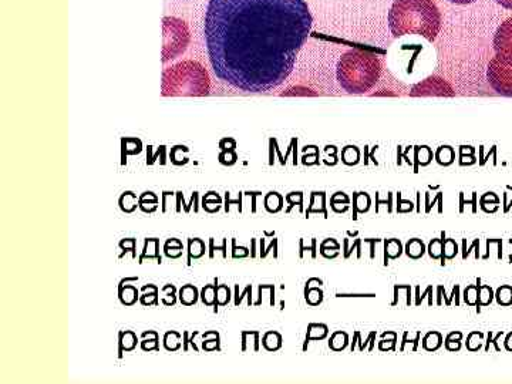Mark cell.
<instances>
[{
  "mask_svg": "<svg viewBox=\"0 0 512 384\" xmlns=\"http://www.w3.org/2000/svg\"><path fill=\"white\" fill-rule=\"evenodd\" d=\"M215 251H222V256L227 258V238H224L221 247H215L214 238H210V258L214 259Z\"/></svg>",
  "mask_w": 512,
  "mask_h": 384,
  "instance_id": "5bb4252c",
  "label": "cell"
},
{
  "mask_svg": "<svg viewBox=\"0 0 512 384\" xmlns=\"http://www.w3.org/2000/svg\"><path fill=\"white\" fill-rule=\"evenodd\" d=\"M249 197H252V212H256V195H261V192H247Z\"/></svg>",
  "mask_w": 512,
  "mask_h": 384,
  "instance_id": "ffe728a7",
  "label": "cell"
},
{
  "mask_svg": "<svg viewBox=\"0 0 512 384\" xmlns=\"http://www.w3.org/2000/svg\"><path fill=\"white\" fill-rule=\"evenodd\" d=\"M184 350L185 352H187L188 350V343H191L192 346H194V349H195V352H198V349L197 346L194 345V339L192 340H188V332H184Z\"/></svg>",
  "mask_w": 512,
  "mask_h": 384,
  "instance_id": "ac0fdd59",
  "label": "cell"
},
{
  "mask_svg": "<svg viewBox=\"0 0 512 384\" xmlns=\"http://www.w3.org/2000/svg\"><path fill=\"white\" fill-rule=\"evenodd\" d=\"M164 251H165V255H167L168 258H170L171 254H173V251L183 252V242H181V244H178L177 247H171V248H170V245L165 244Z\"/></svg>",
  "mask_w": 512,
  "mask_h": 384,
  "instance_id": "e0dca14e",
  "label": "cell"
},
{
  "mask_svg": "<svg viewBox=\"0 0 512 384\" xmlns=\"http://www.w3.org/2000/svg\"><path fill=\"white\" fill-rule=\"evenodd\" d=\"M237 204L239 208V212L242 211V198L241 195H239V200L232 201L231 200V194L229 192H225V211L229 212V205Z\"/></svg>",
  "mask_w": 512,
  "mask_h": 384,
  "instance_id": "9a60e30c",
  "label": "cell"
},
{
  "mask_svg": "<svg viewBox=\"0 0 512 384\" xmlns=\"http://www.w3.org/2000/svg\"><path fill=\"white\" fill-rule=\"evenodd\" d=\"M497 301L500 305H511L512 303V288L510 286H503V288L498 289L497 292Z\"/></svg>",
  "mask_w": 512,
  "mask_h": 384,
  "instance_id": "4fadbf2b",
  "label": "cell"
},
{
  "mask_svg": "<svg viewBox=\"0 0 512 384\" xmlns=\"http://www.w3.org/2000/svg\"><path fill=\"white\" fill-rule=\"evenodd\" d=\"M197 201H198V192H194V194H192L190 204L185 205L184 211L187 212V214H188V212H190V210H191V205H194V202H197Z\"/></svg>",
  "mask_w": 512,
  "mask_h": 384,
  "instance_id": "d6986e66",
  "label": "cell"
},
{
  "mask_svg": "<svg viewBox=\"0 0 512 384\" xmlns=\"http://www.w3.org/2000/svg\"><path fill=\"white\" fill-rule=\"evenodd\" d=\"M410 96H448L453 97L454 92L450 84L444 82L440 77H429L423 83L417 84L410 92Z\"/></svg>",
  "mask_w": 512,
  "mask_h": 384,
  "instance_id": "52a82bcc",
  "label": "cell"
},
{
  "mask_svg": "<svg viewBox=\"0 0 512 384\" xmlns=\"http://www.w3.org/2000/svg\"><path fill=\"white\" fill-rule=\"evenodd\" d=\"M450 2L456 3V5H470V3H474L476 0H450Z\"/></svg>",
  "mask_w": 512,
  "mask_h": 384,
  "instance_id": "d4e9b609",
  "label": "cell"
},
{
  "mask_svg": "<svg viewBox=\"0 0 512 384\" xmlns=\"http://www.w3.org/2000/svg\"><path fill=\"white\" fill-rule=\"evenodd\" d=\"M210 76L200 63H178L163 73V96H207Z\"/></svg>",
  "mask_w": 512,
  "mask_h": 384,
  "instance_id": "277c9868",
  "label": "cell"
},
{
  "mask_svg": "<svg viewBox=\"0 0 512 384\" xmlns=\"http://www.w3.org/2000/svg\"><path fill=\"white\" fill-rule=\"evenodd\" d=\"M183 192H177V212H181V201H183Z\"/></svg>",
  "mask_w": 512,
  "mask_h": 384,
  "instance_id": "484cf974",
  "label": "cell"
},
{
  "mask_svg": "<svg viewBox=\"0 0 512 384\" xmlns=\"http://www.w3.org/2000/svg\"><path fill=\"white\" fill-rule=\"evenodd\" d=\"M301 251H299V256H303V252L305 251H312V258H316V239L313 238L312 239V245L311 247H305V245H303V239H301Z\"/></svg>",
  "mask_w": 512,
  "mask_h": 384,
  "instance_id": "2e32d148",
  "label": "cell"
},
{
  "mask_svg": "<svg viewBox=\"0 0 512 384\" xmlns=\"http://www.w3.org/2000/svg\"><path fill=\"white\" fill-rule=\"evenodd\" d=\"M497 2L500 3L503 8L512 10V0H497Z\"/></svg>",
  "mask_w": 512,
  "mask_h": 384,
  "instance_id": "cb8c5ba5",
  "label": "cell"
},
{
  "mask_svg": "<svg viewBox=\"0 0 512 384\" xmlns=\"http://www.w3.org/2000/svg\"><path fill=\"white\" fill-rule=\"evenodd\" d=\"M180 302L192 306L198 302V289L194 285H185L180 289Z\"/></svg>",
  "mask_w": 512,
  "mask_h": 384,
  "instance_id": "9c48e42d",
  "label": "cell"
},
{
  "mask_svg": "<svg viewBox=\"0 0 512 384\" xmlns=\"http://www.w3.org/2000/svg\"><path fill=\"white\" fill-rule=\"evenodd\" d=\"M252 288L251 286H247V289H245V292L242 293V296H238L237 299H235V305L239 306V303L242 302V299H244V296L247 295L248 292H251Z\"/></svg>",
  "mask_w": 512,
  "mask_h": 384,
  "instance_id": "603a6c76",
  "label": "cell"
},
{
  "mask_svg": "<svg viewBox=\"0 0 512 384\" xmlns=\"http://www.w3.org/2000/svg\"><path fill=\"white\" fill-rule=\"evenodd\" d=\"M215 284L218 285V279H215ZM217 289L218 286L215 285H207L202 289L201 299L204 305H215V302H217Z\"/></svg>",
  "mask_w": 512,
  "mask_h": 384,
  "instance_id": "30bf717a",
  "label": "cell"
},
{
  "mask_svg": "<svg viewBox=\"0 0 512 384\" xmlns=\"http://www.w3.org/2000/svg\"><path fill=\"white\" fill-rule=\"evenodd\" d=\"M237 251H244V252H247V254H249L248 248H245V247L238 248L237 244H235V239H232V255L237 254Z\"/></svg>",
  "mask_w": 512,
  "mask_h": 384,
  "instance_id": "7402d4cb",
  "label": "cell"
},
{
  "mask_svg": "<svg viewBox=\"0 0 512 384\" xmlns=\"http://www.w3.org/2000/svg\"><path fill=\"white\" fill-rule=\"evenodd\" d=\"M120 248L123 249V252H121V255L119 258H124V255L127 254V252H131V255H133V259L137 258V239L136 238H127V239H121L120 241Z\"/></svg>",
  "mask_w": 512,
  "mask_h": 384,
  "instance_id": "8fae6325",
  "label": "cell"
},
{
  "mask_svg": "<svg viewBox=\"0 0 512 384\" xmlns=\"http://www.w3.org/2000/svg\"><path fill=\"white\" fill-rule=\"evenodd\" d=\"M382 70V62L375 53L352 49L340 57L336 80L346 94H366L379 83Z\"/></svg>",
  "mask_w": 512,
  "mask_h": 384,
  "instance_id": "3957f363",
  "label": "cell"
},
{
  "mask_svg": "<svg viewBox=\"0 0 512 384\" xmlns=\"http://www.w3.org/2000/svg\"><path fill=\"white\" fill-rule=\"evenodd\" d=\"M168 195H173V192H168V191L163 192V212L167 211V205H165V204H167V201H165V200H167Z\"/></svg>",
  "mask_w": 512,
  "mask_h": 384,
  "instance_id": "4316f807",
  "label": "cell"
},
{
  "mask_svg": "<svg viewBox=\"0 0 512 384\" xmlns=\"http://www.w3.org/2000/svg\"><path fill=\"white\" fill-rule=\"evenodd\" d=\"M494 49L497 55L512 57V18L501 23L495 32Z\"/></svg>",
  "mask_w": 512,
  "mask_h": 384,
  "instance_id": "ba28073f",
  "label": "cell"
},
{
  "mask_svg": "<svg viewBox=\"0 0 512 384\" xmlns=\"http://www.w3.org/2000/svg\"><path fill=\"white\" fill-rule=\"evenodd\" d=\"M487 79L501 96L512 97V57L497 55L488 64Z\"/></svg>",
  "mask_w": 512,
  "mask_h": 384,
  "instance_id": "8992f818",
  "label": "cell"
},
{
  "mask_svg": "<svg viewBox=\"0 0 512 384\" xmlns=\"http://www.w3.org/2000/svg\"><path fill=\"white\" fill-rule=\"evenodd\" d=\"M190 45V30L187 23L178 18L163 19V62L183 55Z\"/></svg>",
  "mask_w": 512,
  "mask_h": 384,
  "instance_id": "5b68a950",
  "label": "cell"
},
{
  "mask_svg": "<svg viewBox=\"0 0 512 384\" xmlns=\"http://www.w3.org/2000/svg\"><path fill=\"white\" fill-rule=\"evenodd\" d=\"M276 247H278V239H274V241H272V244L269 245L268 248L264 249V252H261L262 258H265V256L268 255V252L271 251L272 248Z\"/></svg>",
  "mask_w": 512,
  "mask_h": 384,
  "instance_id": "44dd1931",
  "label": "cell"
},
{
  "mask_svg": "<svg viewBox=\"0 0 512 384\" xmlns=\"http://www.w3.org/2000/svg\"><path fill=\"white\" fill-rule=\"evenodd\" d=\"M306 0H210L205 43L215 76L245 93L288 80L312 32Z\"/></svg>",
  "mask_w": 512,
  "mask_h": 384,
  "instance_id": "6da1fadb",
  "label": "cell"
},
{
  "mask_svg": "<svg viewBox=\"0 0 512 384\" xmlns=\"http://www.w3.org/2000/svg\"><path fill=\"white\" fill-rule=\"evenodd\" d=\"M394 37L417 35L434 42L441 29V15L433 0H396L389 12Z\"/></svg>",
  "mask_w": 512,
  "mask_h": 384,
  "instance_id": "7a4b0ae2",
  "label": "cell"
},
{
  "mask_svg": "<svg viewBox=\"0 0 512 384\" xmlns=\"http://www.w3.org/2000/svg\"><path fill=\"white\" fill-rule=\"evenodd\" d=\"M423 252L424 245L419 239H413V241H410L409 245H407V255L412 256V258H419V256L423 255Z\"/></svg>",
  "mask_w": 512,
  "mask_h": 384,
  "instance_id": "7c38bea8",
  "label": "cell"
}]
</instances>
